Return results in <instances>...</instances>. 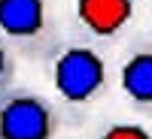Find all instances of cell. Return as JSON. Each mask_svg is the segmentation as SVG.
Returning a JSON list of instances; mask_svg holds the SVG:
<instances>
[{
  "label": "cell",
  "instance_id": "6da1fadb",
  "mask_svg": "<svg viewBox=\"0 0 152 139\" xmlns=\"http://www.w3.org/2000/svg\"><path fill=\"white\" fill-rule=\"evenodd\" d=\"M52 85L70 106H85L104 94L110 82L107 58L88 42H64L52 52Z\"/></svg>",
  "mask_w": 152,
  "mask_h": 139
},
{
  "label": "cell",
  "instance_id": "7a4b0ae2",
  "mask_svg": "<svg viewBox=\"0 0 152 139\" xmlns=\"http://www.w3.org/2000/svg\"><path fill=\"white\" fill-rule=\"evenodd\" d=\"M0 36L12 52L28 58H52L58 42L49 0H0Z\"/></svg>",
  "mask_w": 152,
  "mask_h": 139
},
{
  "label": "cell",
  "instance_id": "3957f363",
  "mask_svg": "<svg viewBox=\"0 0 152 139\" xmlns=\"http://www.w3.org/2000/svg\"><path fill=\"white\" fill-rule=\"evenodd\" d=\"M58 130L61 112L49 97L18 85L0 94V139H55Z\"/></svg>",
  "mask_w": 152,
  "mask_h": 139
},
{
  "label": "cell",
  "instance_id": "277c9868",
  "mask_svg": "<svg viewBox=\"0 0 152 139\" xmlns=\"http://www.w3.org/2000/svg\"><path fill=\"white\" fill-rule=\"evenodd\" d=\"M137 0H76V21L94 40H113L131 24Z\"/></svg>",
  "mask_w": 152,
  "mask_h": 139
},
{
  "label": "cell",
  "instance_id": "5b68a950",
  "mask_svg": "<svg viewBox=\"0 0 152 139\" xmlns=\"http://www.w3.org/2000/svg\"><path fill=\"white\" fill-rule=\"evenodd\" d=\"M119 88L137 112H152V45H137L128 52L119 70Z\"/></svg>",
  "mask_w": 152,
  "mask_h": 139
},
{
  "label": "cell",
  "instance_id": "8992f818",
  "mask_svg": "<svg viewBox=\"0 0 152 139\" xmlns=\"http://www.w3.org/2000/svg\"><path fill=\"white\" fill-rule=\"evenodd\" d=\"M97 139H152V133L137 121H113L97 133Z\"/></svg>",
  "mask_w": 152,
  "mask_h": 139
},
{
  "label": "cell",
  "instance_id": "52a82bcc",
  "mask_svg": "<svg viewBox=\"0 0 152 139\" xmlns=\"http://www.w3.org/2000/svg\"><path fill=\"white\" fill-rule=\"evenodd\" d=\"M12 85H15V52L0 36V94L9 91Z\"/></svg>",
  "mask_w": 152,
  "mask_h": 139
}]
</instances>
